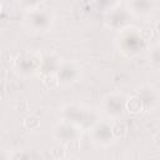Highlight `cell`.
<instances>
[{"instance_id": "7a4b0ae2", "label": "cell", "mask_w": 160, "mask_h": 160, "mask_svg": "<svg viewBox=\"0 0 160 160\" xmlns=\"http://www.w3.org/2000/svg\"><path fill=\"white\" fill-rule=\"evenodd\" d=\"M148 39L144 32L134 26H128L119 31L116 38V45L120 52L126 58H134L145 49Z\"/></svg>"}, {"instance_id": "9c48e42d", "label": "cell", "mask_w": 160, "mask_h": 160, "mask_svg": "<svg viewBox=\"0 0 160 160\" xmlns=\"http://www.w3.org/2000/svg\"><path fill=\"white\" fill-rule=\"evenodd\" d=\"M135 95L140 99L142 104V111H154L160 100V94L156 86L152 84H142L135 90Z\"/></svg>"}, {"instance_id": "8fae6325", "label": "cell", "mask_w": 160, "mask_h": 160, "mask_svg": "<svg viewBox=\"0 0 160 160\" xmlns=\"http://www.w3.org/2000/svg\"><path fill=\"white\" fill-rule=\"evenodd\" d=\"M126 6L132 14V16L146 18L154 12L155 0H129Z\"/></svg>"}, {"instance_id": "603a6c76", "label": "cell", "mask_w": 160, "mask_h": 160, "mask_svg": "<svg viewBox=\"0 0 160 160\" xmlns=\"http://www.w3.org/2000/svg\"><path fill=\"white\" fill-rule=\"evenodd\" d=\"M1 100H2V96H1V94H0V102H1Z\"/></svg>"}, {"instance_id": "6da1fadb", "label": "cell", "mask_w": 160, "mask_h": 160, "mask_svg": "<svg viewBox=\"0 0 160 160\" xmlns=\"http://www.w3.org/2000/svg\"><path fill=\"white\" fill-rule=\"evenodd\" d=\"M60 118L64 121L80 126L82 130L90 129L96 121L100 120L98 112L92 108L79 102L65 104L60 110Z\"/></svg>"}, {"instance_id": "3957f363", "label": "cell", "mask_w": 160, "mask_h": 160, "mask_svg": "<svg viewBox=\"0 0 160 160\" xmlns=\"http://www.w3.org/2000/svg\"><path fill=\"white\" fill-rule=\"evenodd\" d=\"M24 22L26 28L30 29L31 31L46 32L52 28L55 22V15L50 9L39 6V8L25 11Z\"/></svg>"}, {"instance_id": "5bb4252c", "label": "cell", "mask_w": 160, "mask_h": 160, "mask_svg": "<svg viewBox=\"0 0 160 160\" xmlns=\"http://www.w3.org/2000/svg\"><path fill=\"white\" fill-rule=\"evenodd\" d=\"M110 125H111V131H112V135H114L115 140L116 139H121V138H124L128 134V130H129L128 129V125L121 119L112 120L110 122Z\"/></svg>"}, {"instance_id": "cb8c5ba5", "label": "cell", "mask_w": 160, "mask_h": 160, "mask_svg": "<svg viewBox=\"0 0 160 160\" xmlns=\"http://www.w3.org/2000/svg\"><path fill=\"white\" fill-rule=\"evenodd\" d=\"M94 1H102V0H94Z\"/></svg>"}, {"instance_id": "d6986e66", "label": "cell", "mask_w": 160, "mask_h": 160, "mask_svg": "<svg viewBox=\"0 0 160 160\" xmlns=\"http://www.w3.org/2000/svg\"><path fill=\"white\" fill-rule=\"evenodd\" d=\"M51 156L54 159H64L66 158V149H65V145L61 144V145H58L55 148L51 149Z\"/></svg>"}, {"instance_id": "5b68a950", "label": "cell", "mask_w": 160, "mask_h": 160, "mask_svg": "<svg viewBox=\"0 0 160 160\" xmlns=\"http://www.w3.org/2000/svg\"><path fill=\"white\" fill-rule=\"evenodd\" d=\"M125 101H126V95L124 92L111 91V92L106 94L102 99V102H101L102 111L111 120L122 119V116L126 112Z\"/></svg>"}, {"instance_id": "ba28073f", "label": "cell", "mask_w": 160, "mask_h": 160, "mask_svg": "<svg viewBox=\"0 0 160 160\" xmlns=\"http://www.w3.org/2000/svg\"><path fill=\"white\" fill-rule=\"evenodd\" d=\"M89 130H90L91 141L98 146H101V148L110 146L115 140L112 131H111V125L106 120L96 121Z\"/></svg>"}, {"instance_id": "7402d4cb", "label": "cell", "mask_w": 160, "mask_h": 160, "mask_svg": "<svg viewBox=\"0 0 160 160\" xmlns=\"http://www.w3.org/2000/svg\"><path fill=\"white\" fill-rule=\"evenodd\" d=\"M1 11H2V5H1V2H0V15H1Z\"/></svg>"}, {"instance_id": "ac0fdd59", "label": "cell", "mask_w": 160, "mask_h": 160, "mask_svg": "<svg viewBox=\"0 0 160 160\" xmlns=\"http://www.w3.org/2000/svg\"><path fill=\"white\" fill-rule=\"evenodd\" d=\"M42 2H44V0H19V6L22 10L28 11V10L39 8Z\"/></svg>"}, {"instance_id": "9a60e30c", "label": "cell", "mask_w": 160, "mask_h": 160, "mask_svg": "<svg viewBox=\"0 0 160 160\" xmlns=\"http://www.w3.org/2000/svg\"><path fill=\"white\" fill-rule=\"evenodd\" d=\"M149 62H150V68L155 71L159 70L160 68V48H159V44L155 42L154 45L150 46L149 49Z\"/></svg>"}, {"instance_id": "8992f818", "label": "cell", "mask_w": 160, "mask_h": 160, "mask_svg": "<svg viewBox=\"0 0 160 160\" xmlns=\"http://www.w3.org/2000/svg\"><path fill=\"white\" fill-rule=\"evenodd\" d=\"M82 76V68L75 60H61L58 71L56 79L59 85L70 86L78 82Z\"/></svg>"}, {"instance_id": "30bf717a", "label": "cell", "mask_w": 160, "mask_h": 160, "mask_svg": "<svg viewBox=\"0 0 160 160\" xmlns=\"http://www.w3.org/2000/svg\"><path fill=\"white\" fill-rule=\"evenodd\" d=\"M132 19V14L128 9V6L118 5L114 9H111L109 16H108V24L111 29L120 31L128 26H130Z\"/></svg>"}, {"instance_id": "4fadbf2b", "label": "cell", "mask_w": 160, "mask_h": 160, "mask_svg": "<svg viewBox=\"0 0 160 160\" xmlns=\"http://www.w3.org/2000/svg\"><path fill=\"white\" fill-rule=\"evenodd\" d=\"M125 109H126V112L132 114V115H138V114L142 112V104H141L140 99L134 94L131 96H126Z\"/></svg>"}, {"instance_id": "7c38bea8", "label": "cell", "mask_w": 160, "mask_h": 160, "mask_svg": "<svg viewBox=\"0 0 160 160\" xmlns=\"http://www.w3.org/2000/svg\"><path fill=\"white\" fill-rule=\"evenodd\" d=\"M60 62H61V59L56 54L51 52V54L42 55L41 64H40L38 74L41 78L48 76V75H56V71H58V68H59Z\"/></svg>"}, {"instance_id": "e0dca14e", "label": "cell", "mask_w": 160, "mask_h": 160, "mask_svg": "<svg viewBox=\"0 0 160 160\" xmlns=\"http://www.w3.org/2000/svg\"><path fill=\"white\" fill-rule=\"evenodd\" d=\"M11 159H40L41 154L38 150H15L14 154H10Z\"/></svg>"}, {"instance_id": "52a82bcc", "label": "cell", "mask_w": 160, "mask_h": 160, "mask_svg": "<svg viewBox=\"0 0 160 160\" xmlns=\"http://www.w3.org/2000/svg\"><path fill=\"white\" fill-rule=\"evenodd\" d=\"M81 134H82V129L80 126L64 120H60V122L55 125L52 131L55 140H58L60 144H64V145L78 142L81 138Z\"/></svg>"}, {"instance_id": "ffe728a7", "label": "cell", "mask_w": 160, "mask_h": 160, "mask_svg": "<svg viewBox=\"0 0 160 160\" xmlns=\"http://www.w3.org/2000/svg\"><path fill=\"white\" fill-rule=\"evenodd\" d=\"M42 81H44V84L46 85V88H49V89H54V88L59 86L56 75H48V76H44V78H42Z\"/></svg>"}, {"instance_id": "277c9868", "label": "cell", "mask_w": 160, "mask_h": 160, "mask_svg": "<svg viewBox=\"0 0 160 160\" xmlns=\"http://www.w3.org/2000/svg\"><path fill=\"white\" fill-rule=\"evenodd\" d=\"M42 55L36 50H24L14 60V70L21 78H31L39 72Z\"/></svg>"}, {"instance_id": "44dd1931", "label": "cell", "mask_w": 160, "mask_h": 160, "mask_svg": "<svg viewBox=\"0 0 160 160\" xmlns=\"http://www.w3.org/2000/svg\"><path fill=\"white\" fill-rule=\"evenodd\" d=\"M0 159H10V152H6V150L0 149Z\"/></svg>"}, {"instance_id": "2e32d148", "label": "cell", "mask_w": 160, "mask_h": 160, "mask_svg": "<svg viewBox=\"0 0 160 160\" xmlns=\"http://www.w3.org/2000/svg\"><path fill=\"white\" fill-rule=\"evenodd\" d=\"M22 125H24V128H25L26 130H29V131H35V130H38V129L40 128L41 120H40V118H39L38 115L30 114V115H28V116L24 118Z\"/></svg>"}]
</instances>
